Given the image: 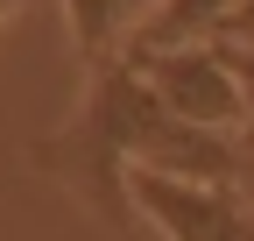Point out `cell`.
<instances>
[{
    "label": "cell",
    "mask_w": 254,
    "mask_h": 241,
    "mask_svg": "<svg viewBox=\"0 0 254 241\" xmlns=\"http://www.w3.org/2000/svg\"><path fill=\"white\" fill-rule=\"evenodd\" d=\"M36 156L78 199H92L106 220H127V170H163V177H184V185H226L233 192L247 149L233 135L177 120L148 93V78L120 57V64L92 71V93H85L78 120L64 135H50Z\"/></svg>",
    "instance_id": "cell-1"
},
{
    "label": "cell",
    "mask_w": 254,
    "mask_h": 241,
    "mask_svg": "<svg viewBox=\"0 0 254 241\" xmlns=\"http://www.w3.org/2000/svg\"><path fill=\"white\" fill-rule=\"evenodd\" d=\"M148 93L163 100L177 120L190 128H212V135H247V93H240V71L226 64V50L219 43H184V50H155V57H127ZM247 149V142H240Z\"/></svg>",
    "instance_id": "cell-2"
},
{
    "label": "cell",
    "mask_w": 254,
    "mask_h": 241,
    "mask_svg": "<svg viewBox=\"0 0 254 241\" xmlns=\"http://www.w3.org/2000/svg\"><path fill=\"white\" fill-rule=\"evenodd\" d=\"M127 206L163 234V241H247L254 213L226 185H184L163 170H127Z\"/></svg>",
    "instance_id": "cell-3"
},
{
    "label": "cell",
    "mask_w": 254,
    "mask_h": 241,
    "mask_svg": "<svg viewBox=\"0 0 254 241\" xmlns=\"http://www.w3.org/2000/svg\"><path fill=\"white\" fill-rule=\"evenodd\" d=\"M163 0H64V21H71V43L92 71L120 64V43L134 50V36L155 21Z\"/></svg>",
    "instance_id": "cell-4"
},
{
    "label": "cell",
    "mask_w": 254,
    "mask_h": 241,
    "mask_svg": "<svg viewBox=\"0 0 254 241\" xmlns=\"http://www.w3.org/2000/svg\"><path fill=\"white\" fill-rule=\"evenodd\" d=\"M240 7V0H163L155 7V21L134 36V50L127 57H155V50H184V43H212L219 21H226Z\"/></svg>",
    "instance_id": "cell-5"
},
{
    "label": "cell",
    "mask_w": 254,
    "mask_h": 241,
    "mask_svg": "<svg viewBox=\"0 0 254 241\" xmlns=\"http://www.w3.org/2000/svg\"><path fill=\"white\" fill-rule=\"evenodd\" d=\"M226 57H254V0H240V7L219 21V36H212Z\"/></svg>",
    "instance_id": "cell-6"
},
{
    "label": "cell",
    "mask_w": 254,
    "mask_h": 241,
    "mask_svg": "<svg viewBox=\"0 0 254 241\" xmlns=\"http://www.w3.org/2000/svg\"><path fill=\"white\" fill-rule=\"evenodd\" d=\"M14 7H21V0H0V21H7V14H14Z\"/></svg>",
    "instance_id": "cell-7"
},
{
    "label": "cell",
    "mask_w": 254,
    "mask_h": 241,
    "mask_svg": "<svg viewBox=\"0 0 254 241\" xmlns=\"http://www.w3.org/2000/svg\"><path fill=\"white\" fill-rule=\"evenodd\" d=\"M247 241H254V227H247Z\"/></svg>",
    "instance_id": "cell-8"
}]
</instances>
